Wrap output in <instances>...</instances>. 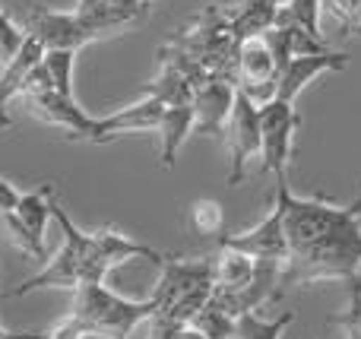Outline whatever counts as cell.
I'll return each instance as SVG.
<instances>
[{
    "label": "cell",
    "instance_id": "cell-1",
    "mask_svg": "<svg viewBox=\"0 0 361 339\" xmlns=\"http://www.w3.org/2000/svg\"><path fill=\"white\" fill-rule=\"evenodd\" d=\"M51 219L61 226L63 232V245L61 251L54 254L51 260H44V266L29 276L25 283H19L16 289H10V298H23L29 292H38V289H70L76 292L80 285H89V283H105L108 270L102 266L99 254H95V241H92V232H82L57 200H51Z\"/></svg>",
    "mask_w": 361,
    "mask_h": 339
},
{
    "label": "cell",
    "instance_id": "cell-2",
    "mask_svg": "<svg viewBox=\"0 0 361 339\" xmlns=\"http://www.w3.org/2000/svg\"><path fill=\"white\" fill-rule=\"evenodd\" d=\"M361 273V213L339 226L336 232L324 235L307 245L305 251L288 254L282 264L279 289L288 285H314V283H352Z\"/></svg>",
    "mask_w": 361,
    "mask_h": 339
},
{
    "label": "cell",
    "instance_id": "cell-3",
    "mask_svg": "<svg viewBox=\"0 0 361 339\" xmlns=\"http://www.w3.org/2000/svg\"><path fill=\"white\" fill-rule=\"evenodd\" d=\"M152 314H156L152 295L143 298V302H133V298L114 295L105 283L80 285L73 308H70V317H76L82 323L89 339H127L133 333V327L149 321Z\"/></svg>",
    "mask_w": 361,
    "mask_h": 339
},
{
    "label": "cell",
    "instance_id": "cell-4",
    "mask_svg": "<svg viewBox=\"0 0 361 339\" xmlns=\"http://www.w3.org/2000/svg\"><path fill=\"white\" fill-rule=\"evenodd\" d=\"M276 203L282 209V228H286L288 254L305 251L307 245L336 232L339 226H345V222L361 213V197L355 203H349V207H336V203L324 200V197H295L288 190V181H276Z\"/></svg>",
    "mask_w": 361,
    "mask_h": 339
},
{
    "label": "cell",
    "instance_id": "cell-5",
    "mask_svg": "<svg viewBox=\"0 0 361 339\" xmlns=\"http://www.w3.org/2000/svg\"><path fill=\"white\" fill-rule=\"evenodd\" d=\"M23 99H25V105H29L32 118H38L48 127H61V130L67 133V140H86V143L92 140L95 118L82 111L76 95H63L51 86L42 63H38V67L32 70V76L25 80Z\"/></svg>",
    "mask_w": 361,
    "mask_h": 339
},
{
    "label": "cell",
    "instance_id": "cell-6",
    "mask_svg": "<svg viewBox=\"0 0 361 339\" xmlns=\"http://www.w3.org/2000/svg\"><path fill=\"white\" fill-rule=\"evenodd\" d=\"M298 111L295 101L269 99L260 105V171L273 175L276 181H286V171L292 165L295 133H298Z\"/></svg>",
    "mask_w": 361,
    "mask_h": 339
},
{
    "label": "cell",
    "instance_id": "cell-7",
    "mask_svg": "<svg viewBox=\"0 0 361 339\" xmlns=\"http://www.w3.org/2000/svg\"><path fill=\"white\" fill-rule=\"evenodd\" d=\"M222 140L228 149V187H238L247 175V162L260 152V105L250 101L238 89L231 101L228 121L222 127Z\"/></svg>",
    "mask_w": 361,
    "mask_h": 339
},
{
    "label": "cell",
    "instance_id": "cell-8",
    "mask_svg": "<svg viewBox=\"0 0 361 339\" xmlns=\"http://www.w3.org/2000/svg\"><path fill=\"white\" fill-rule=\"evenodd\" d=\"M276 76H279V63L263 35L244 38L238 42L235 54V89H241L250 101L263 105V101L276 99Z\"/></svg>",
    "mask_w": 361,
    "mask_h": 339
},
{
    "label": "cell",
    "instance_id": "cell-9",
    "mask_svg": "<svg viewBox=\"0 0 361 339\" xmlns=\"http://www.w3.org/2000/svg\"><path fill=\"white\" fill-rule=\"evenodd\" d=\"M149 10V0H76L73 4L76 19L86 25L92 42L137 29L140 23H146Z\"/></svg>",
    "mask_w": 361,
    "mask_h": 339
},
{
    "label": "cell",
    "instance_id": "cell-10",
    "mask_svg": "<svg viewBox=\"0 0 361 339\" xmlns=\"http://www.w3.org/2000/svg\"><path fill=\"white\" fill-rule=\"evenodd\" d=\"M25 35L35 38L44 51H76L80 54L86 44H92V35L86 25L76 19L73 10H51V6L35 4L25 16Z\"/></svg>",
    "mask_w": 361,
    "mask_h": 339
},
{
    "label": "cell",
    "instance_id": "cell-11",
    "mask_svg": "<svg viewBox=\"0 0 361 339\" xmlns=\"http://www.w3.org/2000/svg\"><path fill=\"white\" fill-rule=\"evenodd\" d=\"M345 63H349V57H345L343 51H330V48L317 51V54L292 57V61H286L279 67V76H276V99L295 101L317 76L345 70Z\"/></svg>",
    "mask_w": 361,
    "mask_h": 339
},
{
    "label": "cell",
    "instance_id": "cell-12",
    "mask_svg": "<svg viewBox=\"0 0 361 339\" xmlns=\"http://www.w3.org/2000/svg\"><path fill=\"white\" fill-rule=\"evenodd\" d=\"M219 245L235 247V251L250 254L254 260H282L288 257V241L286 228H282V209L279 203H273V213L267 219H260L257 226H250L247 232L238 235H219Z\"/></svg>",
    "mask_w": 361,
    "mask_h": 339
},
{
    "label": "cell",
    "instance_id": "cell-13",
    "mask_svg": "<svg viewBox=\"0 0 361 339\" xmlns=\"http://www.w3.org/2000/svg\"><path fill=\"white\" fill-rule=\"evenodd\" d=\"M235 82L225 76H206L193 86V133H222L235 101Z\"/></svg>",
    "mask_w": 361,
    "mask_h": 339
},
{
    "label": "cell",
    "instance_id": "cell-14",
    "mask_svg": "<svg viewBox=\"0 0 361 339\" xmlns=\"http://www.w3.org/2000/svg\"><path fill=\"white\" fill-rule=\"evenodd\" d=\"M162 111L165 101H159L156 95H146L133 105L118 108L114 114H105V118H95V130L89 143H108V140L121 137V133H137V130H159L162 124Z\"/></svg>",
    "mask_w": 361,
    "mask_h": 339
},
{
    "label": "cell",
    "instance_id": "cell-15",
    "mask_svg": "<svg viewBox=\"0 0 361 339\" xmlns=\"http://www.w3.org/2000/svg\"><path fill=\"white\" fill-rule=\"evenodd\" d=\"M44 57V48L35 42V38L25 35L23 48L10 57V61L0 67V130L10 127V105L16 95H23L25 89V80L32 76V70L42 63Z\"/></svg>",
    "mask_w": 361,
    "mask_h": 339
},
{
    "label": "cell",
    "instance_id": "cell-16",
    "mask_svg": "<svg viewBox=\"0 0 361 339\" xmlns=\"http://www.w3.org/2000/svg\"><path fill=\"white\" fill-rule=\"evenodd\" d=\"M228 13V32L235 42H244V38L263 35L267 29L276 25V16H279V4L276 0H238V4L225 6Z\"/></svg>",
    "mask_w": 361,
    "mask_h": 339
},
{
    "label": "cell",
    "instance_id": "cell-17",
    "mask_svg": "<svg viewBox=\"0 0 361 339\" xmlns=\"http://www.w3.org/2000/svg\"><path fill=\"white\" fill-rule=\"evenodd\" d=\"M51 200H54V184H44L38 190L19 194V203H16L19 226L25 228V235L42 251L44 260H48V254H44V232H48V222H51Z\"/></svg>",
    "mask_w": 361,
    "mask_h": 339
},
{
    "label": "cell",
    "instance_id": "cell-18",
    "mask_svg": "<svg viewBox=\"0 0 361 339\" xmlns=\"http://www.w3.org/2000/svg\"><path fill=\"white\" fill-rule=\"evenodd\" d=\"M190 101L165 105V111H162V124H159V130H156L159 137H162V152H159L162 168H175V159H178L180 146H184L187 137L193 133V105Z\"/></svg>",
    "mask_w": 361,
    "mask_h": 339
},
{
    "label": "cell",
    "instance_id": "cell-19",
    "mask_svg": "<svg viewBox=\"0 0 361 339\" xmlns=\"http://www.w3.org/2000/svg\"><path fill=\"white\" fill-rule=\"evenodd\" d=\"M295 323V311H286L279 317H260L257 311L238 317L235 323V339H282L288 327Z\"/></svg>",
    "mask_w": 361,
    "mask_h": 339
},
{
    "label": "cell",
    "instance_id": "cell-20",
    "mask_svg": "<svg viewBox=\"0 0 361 339\" xmlns=\"http://www.w3.org/2000/svg\"><path fill=\"white\" fill-rule=\"evenodd\" d=\"M190 323H193V327H197L206 339H235V323H238V317L228 314V311H225L222 304L212 302V295H209V302H206L203 308L197 311V317H193Z\"/></svg>",
    "mask_w": 361,
    "mask_h": 339
},
{
    "label": "cell",
    "instance_id": "cell-21",
    "mask_svg": "<svg viewBox=\"0 0 361 339\" xmlns=\"http://www.w3.org/2000/svg\"><path fill=\"white\" fill-rule=\"evenodd\" d=\"M276 19H286V23L305 29L307 35L320 38V0H286Z\"/></svg>",
    "mask_w": 361,
    "mask_h": 339
},
{
    "label": "cell",
    "instance_id": "cell-22",
    "mask_svg": "<svg viewBox=\"0 0 361 339\" xmlns=\"http://www.w3.org/2000/svg\"><path fill=\"white\" fill-rule=\"evenodd\" d=\"M190 226L197 235H212V238H219V235L225 232V209L219 200H209V197H203V200L190 203Z\"/></svg>",
    "mask_w": 361,
    "mask_h": 339
},
{
    "label": "cell",
    "instance_id": "cell-23",
    "mask_svg": "<svg viewBox=\"0 0 361 339\" xmlns=\"http://www.w3.org/2000/svg\"><path fill=\"white\" fill-rule=\"evenodd\" d=\"M330 323L343 327L349 339H361V276L349 283V308L343 314H333Z\"/></svg>",
    "mask_w": 361,
    "mask_h": 339
},
{
    "label": "cell",
    "instance_id": "cell-24",
    "mask_svg": "<svg viewBox=\"0 0 361 339\" xmlns=\"http://www.w3.org/2000/svg\"><path fill=\"white\" fill-rule=\"evenodd\" d=\"M320 10H326L349 35H361V0H320Z\"/></svg>",
    "mask_w": 361,
    "mask_h": 339
},
{
    "label": "cell",
    "instance_id": "cell-25",
    "mask_svg": "<svg viewBox=\"0 0 361 339\" xmlns=\"http://www.w3.org/2000/svg\"><path fill=\"white\" fill-rule=\"evenodd\" d=\"M23 42H25V29H19V25L0 10V67L23 48Z\"/></svg>",
    "mask_w": 361,
    "mask_h": 339
},
{
    "label": "cell",
    "instance_id": "cell-26",
    "mask_svg": "<svg viewBox=\"0 0 361 339\" xmlns=\"http://www.w3.org/2000/svg\"><path fill=\"white\" fill-rule=\"evenodd\" d=\"M38 339H89V333L82 330V323L76 321V317H63L61 323H54V327L48 330L44 336H38Z\"/></svg>",
    "mask_w": 361,
    "mask_h": 339
},
{
    "label": "cell",
    "instance_id": "cell-27",
    "mask_svg": "<svg viewBox=\"0 0 361 339\" xmlns=\"http://www.w3.org/2000/svg\"><path fill=\"white\" fill-rule=\"evenodd\" d=\"M16 203H19V190L13 187L10 181H4V178H0V222H4L6 216L16 213Z\"/></svg>",
    "mask_w": 361,
    "mask_h": 339
},
{
    "label": "cell",
    "instance_id": "cell-28",
    "mask_svg": "<svg viewBox=\"0 0 361 339\" xmlns=\"http://www.w3.org/2000/svg\"><path fill=\"white\" fill-rule=\"evenodd\" d=\"M169 339H206L203 333H200L197 327H193V323H184V327H178L175 333H171Z\"/></svg>",
    "mask_w": 361,
    "mask_h": 339
},
{
    "label": "cell",
    "instance_id": "cell-29",
    "mask_svg": "<svg viewBox=\"0 0 361 339\" xmlns=\"http://www.w3.org/2000/svg\"><path fill=\"white\" fill-rule=\"evenodd\" d=\"M6 336H25V333H10V330L0 327V339H6Z\"/></svg>",
    "mask_w": 361,
    "mask_h": 339
},
{
    "label": "cell",
    "instance_id": "cell-30",
    "mask_svg": "<svg viewBox=\"0 0 361 339\" xmlns=\"http://www.w3.org/2000/svg\"><path fill=\"white\" fill-rule=\"evenodd\" d=\"M276 4H279V6H282V4H286V0H276Z\"/></svg>",
    "mask_w": 361,
    "mask_h": 339
},
{
    "label": "cell",
    "instance_id": "cell-31",
    "mask_svg": "<svg viewBox=\"0 0 361 339\" xmlns=\"http://www.w3.org/2000/svg\"><path fill=\"white\" fill-rule=\"evenodd\" d=\"M149 4H152V0H149Z\"/></svg>",
    "mask_w": 361,
    "mask_h": 339
}]
</instances>
